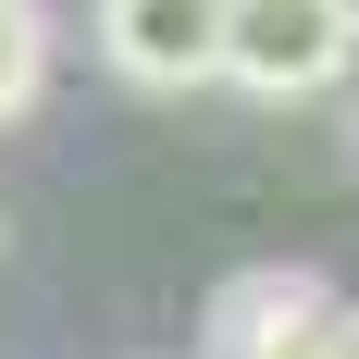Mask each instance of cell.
<instances>
[{"mask_svg":"<svg viewBox=\"0 0 359 359\" xmlns=\"http://www.w3.org/2000/svg\"><path fill=\"white\" fill-rule=\"evenodd\" d=\"M359 62V0H223V50H211V87L236 100H323L347 87Z\"/></svg>","mask_w":359,"mask_h":359,"instance_id":"cell-1","label":"cell"},{"mask_svg":"<svg viewBox=\"0 0 359 359\" xmlns=\"http://www.w3.org/2000/svg\"><path fill=\"white\" fill-rule=\"evenodd\" d=\"M211 50H223V0H100V62L137 100L211 87Z\"/></svg>","mask_w":359,"mask_h":359,"instance_id":"cell-2","label":"cell"},{"mask_svg":"<svg viewBox=\"0 0 359 359\" xmlns=\"http://www.w3.org/2000/svg\"><path fill=\"white\" fill-rule=\"evenodd\" d=\"M334 310V285L310 273V260H260V273H236V285L211 297V323H198V359H285L297 334Z\"/></svg>","mask_w":359,"mask_h":359,"instance_id":"cell-3","label":"cell"},{"mask_svg":"<svg viewBox=\"0 0 359 359\" xmlns=\"http://www.w3.org/2000/svg\"><path fill=\"white\" fill-rule=\"evenodd\" d=\"M50 87V0H0V124H25Z\"/></svg>","mask_w":359,"mask_h":359,"instance_id":"cell-4","label":"cell"},{"mask_svg":"<svg viewBox=\"0 0 359 359\" xmlns=\"http://www.w3.org/2000/svg\"><path fill=\"white\" fill-rule=\"evenodd\" d=\"M285 359H359V310H347V297H334V310H323V323H310V334H297Z\"/></svg>","mask_w":359,"mask_h":359,"instance_id":"cell-5","label":"cell"},{"mask_svg":"<svg viewBox=\"0 0 359 359\" xmlns=\"http://www.w3.org/2000/svg\"><path fill=\"white\" fill-rule=\"evenodd\" d=\"M0 248H13V223H0Z\"/></svg>","mask_w":359,"mask_h":359,"instance_id":"cell-6","label":"cell"}]
</instances>
